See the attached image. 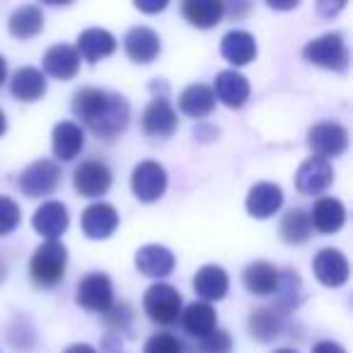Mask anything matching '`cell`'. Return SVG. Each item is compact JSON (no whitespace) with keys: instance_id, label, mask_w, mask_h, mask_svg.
<instances>
[{"instance_id":"1","label":"cell","mask_w":353,"mask_h":353,"mask_svg":"<svg viewBox=\"0 0 353 353\" xmlns=\"http://www.w3.org/2000/svg\"><path fill=\"white\" fill-rule=\"evenodd\" d=\"M73 112L88 123L90 131L107 141L126 131L131 117L128 102L121 94L99 88H80L73 97Z\"/></svg>"},{"instance_id":"2","label":"cell","mask_w":353,"mask_h":353,"mask_svg":"<svg viewBox=\"0 0 353 353\" xmlns=\"http://www.w3.org/2000/svg\"><path fill=\"white\" fill-rule=\"evenodd\" d=\"M65 266H68V250L59 240H49L41 247H37L30 261L32 281L41 288H54L63 281Z\"/></svg>"},{"instance_id":"3","label":"cell","mask_w":353,"mask_h":353,"mask_svg":"<svg viewBox=\"0 0 353 353\" xmlns=\"http://www.w3.org/2000/svg\"><path fill=\"white\" fill-rule=\"evenodd\" d=\"M143 307L145 314L155 324H174L176 319L182 317V295L179 290H174L167 283H155L145 290L143 298Z\"/></svg>"},{"instance_id":"4","label":"cell","mask_w":353,"mask_h":353,"mask_svg":"<svg viewBox=\"0 0 353 353\" xmlns=\"http://www.w3.org/2000/svg\"><path fill=\"white\" fill-rule=\"evenodd\" d=\"M131 189L138 201H143V203H152V201H157V199H162V194H165V189H167L165 167L155 160L138 162L131 174Z\"/></svg>"},{"instance_id":"5","label":"cell","mask_w":353,"mask_h":353,"mask_svg":"<svg viewBox=\"0 0 353 353\" xmlns=\"http://www.w3.org/2000/svg\"><path fill=\"white\" fill-rule=\"evenodd\" d=\"M305 59L327 70H343L348 65V49L341 34H324L305 46Z\"/></svg>"},{"instance_id":"6","label":"cell","mask_w":353,"mask_h":353,"mask_svg":"<svg viewBox=\"0 0 353 353\" xmlns=\"http://www.w3.org/2000/svg\"><path fill=\"white\" fill-rule=\"evenodd\" d=\"M307 145L314 152V157L327 160V157H339L348 145V133L341 123L322 121L314 123L307 131Z\"/></svg>"},{"instance_id":"7","label":"cell","mask_w":353,"mask_h":353,"mask_svg":"<svg viewBox=\"0 0 353 353\" xmlns=\"http://www.w3.org/2000/svg\"><path fill=\"white\" fill-rule=\"evenodd\" d=\"M75 303L90 312H107L114 305V288L112 279L107 274H90L80 279L75 290Z\"/></svg>"},{"instance_id":"8","label":"cell","mask_w":353,"mask_h":353,"mask_svg":"<svg viewBox=\"0 0 353 353\" xmlns=\"http://www.w3.org/2000/svg\"><path fill=\"white\" fill-rule=\"evenodd\" d=\"M61 170L54 160H37L20 174V189L32 199L51 194L59 187Z\"/></svg>"},{"instance_id":"9","label":"cell","mask_w":353,"mask_h":353,"mask_svg":"<svg viewBox=\"0 0 353 353\" xmlns=\"http://www.w3.org/2000/svg\"><path fill=\"white\" fill-rule=\"evenodd\" d=\"M73 187L80 196H88V199L102 196V194H107L109 187H112V172H109V167L104 165V162L88 160L75 170Z\"/></svg>"},{"instance_id":"10","label":"cell","mask_w":353,"mask_h":353,"mask_svg":"<svg viewBox=\"0 0 353 353\" xmlns=\"http://www.w3.org/2000/svg\"><path fill=\"white\" fill-rule=\"evenodd\" d=\"M80 225H83V232L90 240H107L119 228V213L112 203H92L83 211Z\"/></svg>"},{"instance_id":"11","label":"cell","mask_w":353,"mask_h":353,"mask_svg":"<svg viewBox=\"0 0 353 353\" xmlns=\"http://www.w3.org/2000/svg\"><path fill=\"white\" fill-rule=\"evenodd\" d=\"M334 182V170L327 160H319V157H310L300 165L298 174H295V187L300 194H322L324 189H329V184Z\"/></svg>"},{"instance_id":"12","label":"cell","mask_w":353,"mask_h":353,"mask_svg":"<svg viewBox=\"0 0 353 353\" xmlns=\"http://www.w3.org/2000/svg\"><path fill=\"white\" fill-rule=\"evenodd\" d=\"M143 131L148 136L167 138L176 131V112L167 97H155L143 112Z\"/></svg>"},{"instance_id":"13","label":"cell","mask_w":353,"mask_h":353,"mask_svg":"<svg viewBox=\"0 0 353 353\" xmlns=\"http://www.w3.org/2000/svg\"><path fill=\"white\" fill-rule=\"evenodd\" d=\"M32 225L46 240H56L61 237L70 225V216L68 208L61 201H46L44 206H39L34 211V218H32Z\"/></svg>"},{"instance_id":"14","label":"cell","mask_w":353,"mask_h":353,"mask_svg":"<svg viewBox=\"0 0 353 353\" xmlns=\"http://www.w3.org/2000/svg\"><path fill=\"white\" fill-rule=\"evenodd\" d=\"M281 206H283V192H281L279 184L259 182L247 194V211H250L252 218L266 221L274 213H279Z\"/></svg>"},{"instance_id":"15","label":"cell","mask_w":353,"mask_h":353,"mask_svg":"<svg viewBox=\"0 0 353 353\" xmlns=\"http://www.w3.org/2000/svg\"><path fill=\"white\" fill-rule=\"evenodd\" d=\"M312 269H314V276L322 281L324 285L329 288H339L348 281V261L346 256L341 254L339 250H322L312 261Z\"/></svg>"},{"instance_id":"16","label":"cell","mask_w":353,"mask_h":353,"mask_svg":"<svg viewBox=\"0 0 353 353\" xmlns=\"http://www.w3.org/2000/svg\"><path fill=\"white\" fill-rule=\"evenodd\" d=\"M213 94H216L225 107L240 109L242 104L247 102V97H250V80L242 73H237V70H223V73L216 75Z\"/></svg>"},{"instance_id":"17","label":"cell","mask_w":353,"mask_h":353,"mask_svg":"<svg viewBox=\"0 0 353 353\" xmlns=\"http://www.w3.org/2000/svg\"><path fill=\"white\" fill-rule=\"evenodd\" d=\"M123 49L133 63H150L160 54V37L150 27H133L123 39Z\"/></svg>"},{"instance_id":"18","label":"cell","mask_w":353,"mask_h":353,"mask_svg":"<svg viewBox=\"0 0 353 353\" xmlns=\"http://www.w3.org/2000/svg\"><path fill=\"white\" fill-rule=\"evenodd\" d=\"M80 59H85L88 63H97V61L107 59L117 51V39H114L112 32L99 30V27H92V30H85L83 34L78 37V46H75Z\"/></svg>"},{"instance_id":"19","label":"cell","mask_w":353,"mask_h":353,"mask_svg":"<svg viewBox=\"0 0 353 353\" xmlns=\"http://www.w3.org/2000/svg\"><path fill=\"white\" fill-rule=\"evenodd\" d=\"M307 216H310V225L314 230H319L322 235H332V232L341 230L343 223H346V208H343V203L339 199L324 196L314 203Z\"/></svg>"},{"instance_id":"20","label":"cell","mask_w":353,"mask_h":353,"mask_svg":"<svg viewBox=\"0 0 353 353\" xmlns=\"http://www.w3.org/2000/svg\"><path fill=\"white\" fill-rule=\"evenodd\" d=\"M44 70L46 75L56 80H73L80 70V56L75 46L56 44L44 54Z\"/></svg>"},{"instance_id":"21","label":"cell","mask_w":353,"mask_h":353,"mask_svg":"<svg viewBox=\"0 0 353 353\" xmlns=\"http://www.w3.org/2000/svg\"><path fill=\"white\" fill-rule=\"evenodd\" d=\"M136 269L150 279H165L174 269V254L167 247L145 245L136 252Z\"/></svg>"},{"instance_id":"22","label":"cell","mask_w":353,"mask_h":353,"mask_svg":"<svg viewBox=\"0 0 353 353\" xmlns=\"http://www.w3.org/2000/svg\"><path fill=\"white\" fill-rule=\"evenodd\" d=\"M228 288H230V279H228L225 269L216 264H208V266H201L194 276V290L196 295H201L208 305L213 300H223L228 295Z\"/></svg>"},{"instance_id":"23","label":"cell","mask_w":353,"mask_h":353,"mask_svg":"<svg viewBox=\"0 0 353 353\" xmlns=\"http://www.w3.org/2000/svg\"><path fill=\"white\" fill-rule=\"evenodd\" d=\"M221 54L228 63L232 65H247L252 63V59L256 56V41L250 32L232 30L223 37L221 41Z\"/></svg>"},{"instance_id":"24","label":"cell","mask_w":353,"mask_h":353,"mask_svg":"<svg viewBox=\"0 0 353 353\" xmlns=\"http://www.w3.org/2000/svg\"><path fill=\"white\" fill-rule=\"evenodd\" d=\"M182 15L199 30H211L225 17V6L221 0H187L182 6Z\"/></svg>"},{"instance_id":"25","label":"cell","mask_w":353,"mask_h":353,"mask_svg":"<svg viewBox=\"0 0 353 353\" xmlns=\"http://www.w3.org/2000/svg\"><path fill=\"white\" fill-rule=\"evenodd\" d=\"M10 92L15 94L20 102H37V99L44 97L46 92V78L39 68L34 65H25L12 75Z\"/></svg>"},{"instance_id":"26","label":"cell","mask_w":353,"mask_h":353,"mask_svg":"<svg viewBox=\"0 0 353 353\" xmlns=\"http://www.w3.org/2000/svg\"><path fill=\"white\" fill-rule=\"evenodd\" d=\"M85 145V133L78 123L61 121L54 128V155L63 162H70Z\"/></svg>"},{"instance_id":"27","label":"cell","mask_w":353,"mask_h":353,"mask_svg":"<svg viewBox=\"0 0 353 353\" xmlns=\"http://www.w3.org/2000/svg\"><path fill=\"white\" fill-rule=\"evenodd\" d=\"M179 109H182L187 117H194V119L208 117V114L216 109V94L203 83L189 85V88L179 94Z\"/></svg>"},{"instance_id":"28","label":"cell","mask_w":353,"mask_h":353,"mask_svg":"<svg viewBox=\"0 0 353 353\" xmlns=\"http://www.w3.org/2000/svg\"><path fill=\"white\" fill-rule=\"evenodd\" d=\"M242 281L252 295H271L279 285V269L269 261H252L245 269Z\"/></svg>"},{"instance_id":"29","label":"cell","mask_w":353,"mask_h":353,"mask_svg":"<svg viewBox=\"0 0 353 353\" xmlns=\"http://www.w3.org/2000/svg\"><path fill=\"white\" fill-rule=\"evenodd\" d=\"M182 324L192 336L203 339L218 327V314L208 303H192L182 310Z\"/></svg>"},{"instance_id":"30","label":"cell","mask_w":353,"mask_h":353,"mask_svg":"<svg viewBox=\"0 0 353 353\" xmlns=\"http://www.w3.org/2000/svg\"><path fill=\"white\" fill-rule=\"evenodd\" d=\"M8 30L17 39H32L44 30V12L37 6H22L10 15Z\"/></svg>"},{"instance_id":"31","label":"cell","mask_w":353,"mask_h":353,"mask_svg":"<svg viewBox=\"0 0 353 353\" xmlns=\"http://www.w3.org/2000/svg\"><path fill=\"white\" fill-rule=\"evenodd\" d=\"M281 312L276 307H256L250 314V334L256 341H274L281 334Z\"/></svg>"},{"instance_id":"32","label":"cell","mask_w":353,"mask_h":353,"mask_svg":"<svg viewBox=\"0 0 353 353\" xmlns=\"http://www.w3.org/2000/svg\"><path fill=\"white\" fill-rule=\"evenodd\" d=\"M312 235V225H310V216L303 208H293L281 218V237L288 245H303Z\"/></svg>"},{"instance_id":"33","label":"cell","mask_w":353,"mask_h":353,"mask_svg":"<svg viewBox=\"0 0 353 353\" xmlns=\"http://www.w3.org/2000/svg\"><path fill=\"white\" fill-rule=\"evenodd\" d=\"M274 293L281 312H290L298 307L300 298H303V281L293 269H285L283 274H279V285Z\"/></svg>"},{"instance_id":"34","label":"cell","mask_w":353,"mask_h":353,"mask_svg":"<svg viewBox=\"0 0 353 353\" xmlns=\"http://www.w3.org/2000/svg\"><path fill=\"white\" fill-rule=\"evenodd\" d=\"M143 353H184V343L167 332L152 334L143 346Z\"/></svg>"},{"instance_id":"35","label":"cell","mask_w":353,"mask_h":353,"mask_svg":"<svg viewBox=\"0 0 353 353\" xmlns=\"http://www.w3.org/2000/svg\"><path fill=\"white\" fill-rule=\"evenodd\" d=\"M199 353H232V339L223 329H213L199 341Z\"/></svg>"},{"instance_id":"36","label":"cell","mask_w":353,"mask_h":353,"mask_svg":"<svg viewBox=\"0 0 353 353\" xmlns=\"http://www.w3.org/2000/svg\"><path fill=\"white\" fill-rule=\"evenodd\" d=\"M20 225V206L12 199L0 196V235H10Z\"/></svg>"},{"instance_id":"37","label":"cell","mask_w":353,"mask_h":353,"mask_svg":"<svg viewBox=\"0 0 353 353\" xmlns=\"http://www.w3.org/2000/svg\"><path fill=\"white\" fill-rule=\"evenodd\" d=\"M131 307L126 303H117L104 312V322L109 329H126L131 324Z\"/></svg>"},{"instance_id":"38","label":"cell","mask_w":353,"mask_h":353,"mask_svg":"<svg viewBox=\"0 0 353 353\" xmlns=\"http://www.w3.org/2000/svg\"><path fill=\"white\" fill-rule=\"evenodd\" d=\"M312 353H346V351L334 341H319V343H314Z\"/></svg>"},{"instance_id":"39","label":"cell","mask_w":353,"mask_h":353,"mask_svg":"<svg viewBox=\"0 0 353 353\" xmlns=\"http://www.w3.org/2000/svg\"><path fill=\"white\" fill-rule=\"evenodd\" d=\"M63 353H97V351H94L90 343H73V346H68Z\"/></svg>"},{"instance_id":"40","label":"cell","mask_w":353,"mask_h":353,"mask_svg":"<svg viewBox=\"0 0 353 353\" xmlns=\"http://www.w3.org/2000/svg\"><path fill=\"white\" fill-rule=\"evenodd\" d=\"M136 8H138V10H143V12H160V10H165V8H167V3H155V6H143V3H136Z\"/></svg>"},{"instance_id":"41","label":"cell","mask_w":353,"mask_h":353,"mask_svg":"<svg viewBox=\"0 0 353 353\" xmlns=\"http://www.w3.org/2000/svg\"><path fill=\"white\" fill-rule=\"evenodd\" d=\"M6 78H8V63H6V59L0 56V85L6 83Z\"/></svg>"},{"instance_id":"42","label":"cell","mask_w":353,"mask_h":353,"mask_svg":"<svg viewBox=\"0 0 353 353\" xmlns=\"http://www.w3.org/2000/svg\"><path fill=\"white\" fill-rule=\"evenodd\" d=\"M6 128H8V121H6V114L0 112V136L6 133Z\"/></svg>"},{"instance_id":"43","label":"cell","mask_w":353,"mask_h":353,"mask_svg":"<svg viewBox=\"0 0 353 353\" xmlns=\"http://www.w3.org/2000/svg\"><path fill=\"white\" fill-rule=\"evenodd\" d=\"M274 353H295V351H290V348H279V351H274Z\"/></svg>"}]
</instances>
